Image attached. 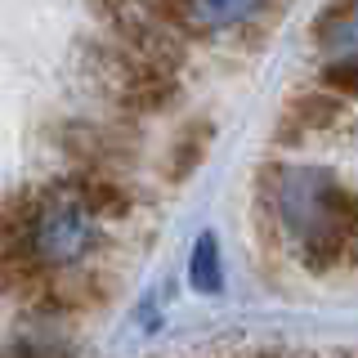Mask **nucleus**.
Segmentation results:
<instances>
[{"label":"nucleus","mask_w":358,"mask_h":358,"mask_svg":"<svg viewBox=\"0 0 358 358\" xmlns=\"http://www.w3.org/2000/svg\"><path fill=\"white\" fill-rule=\"evenodd\" d=\"M188 282L193 291H206V296H215L224 287V260H220V238L215 233H197L193 242V255H188Z\"/></svg>","instance_id":"nucleus-7"},{"label":"nucleus","mask_w":358,"mask_h":358,"mask_svg":"<svg viewBox=\"0 0 358 358\" xmlns=\"http://www.w3.org/2000/svg\"><path fill=\"white\" fill-rule=\"evenodd\" d=\"M99 238H103V229H99L94 210L81 201L72 179L50 184V188L36 193V201H31L27 246H31V260H36L45 273H63V268H76L81 260H90Z\"/></svg>","instance_id":"nucleus-2"},{"label":"nucleus","mask_w":358,"mask_h":358,"mask_svg":"<svg viewBox=\"0 0 358 358\" xmlns=\"http://www.w3.org/2000/svg\"><path fill=\"white\" fill-rule=\"evenodd\" d=\"M72 184H76V193H81V201L94 210V220H117V215H130V210H134L130 188H121L117 179L103 175V171H99V175H85L81 171Z\"/></svg>","instance_id":"nucleus-5"},{"label":"nucleus","mask_w":358,"mask_h":358,"mask_svg":"<svg viewBox=\"0 0 358 358\" xmlns=\"http://www.w3.org/2000/svg\"><path fill=\"white\" fill-rule=\"evenodd\" d=\"M9 358H72V350L50 331H27L9 345Z\"/></svg>","instance_id":"nucleus-8"},{"label":"nucleus","mask_w":358,"mask_h":358,"mask_svg":"<svg viewBox=\"0 0 358 358\" xmlns=\"http://www.w3.org/2000/svg\"><path fill=\"white\" fill-rule=\"evenodd\" d=\"M273 210L309 268H331L358 246V197L322 166L273 171Z\"/></svg>","instance_id":"nucleus-1"},{"label":"nucleus","mask_w":358,"mask_h":358,"mask_svg":"<svg viewBox=\"0 0 358 358\" xmlns=\"http://www.w3.org/2000/svg\"><path fill=\"white\" fill-rule=\"evenodd\" d=\"M268 0H157L152 18L166 22L171 31L188 36V31H233L246 27L251 18L264 14Z\"/></svg>","instance_id":"nucleus-3"},{"label":"nucleus","mask_w":358,"mask_h":358,"mask_svg":"<svg viewBox=\"0 0 358 358\" xmlns=\"http://www.w3.org/2000/svg\"><path fill=\"white\" fill-rule=\"evenodd\" d=\"M322 81L331 90H341V94H358V59H327Z\"/></svg>","instance_id":"nucleus-9"},{"label":"nucleus","mask_w":358,"mask_h":358,"mask_svg":"<svg viewBox=\"0 0 358 358\" xmlns=\"http://www.w3.org/2000/svg\"><path fill=\"white\" fill-rule=\"evenodd\" d=\"M341 108H345V99H336V94H300L287 103V117L278 126V134H282V143H296V134L331 126L341 117Z\"/></svg>","instance_id":"nucleus-4"},{"label":"nucleus","mask_w":358,"mask_h":358,"mask_svg":"<svg viewBox=\"0 0 358 358\" xmlns=\"http://www.w3.org/2000/svg\"><path fill=\"white\" fill-rule=\"evenodd\" d=\"M210 134H215V126H210V121H188V126L171 139V152H166V175H171L175 184H179V179H188V175L201 166Z\"/></svg>","instance_id":"nucleus-6"}]
</instances>
